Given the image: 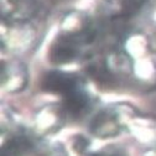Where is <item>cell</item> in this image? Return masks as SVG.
I'll return each instance as SVG.
<instances>
[{"label":"cell","mask_w":156,"mask_h":156,"mask_svg":"<svg viewBox=\"0 0 156 156\" xmlns=\"http://www.w3.org/2000/svg\"><path fill=\"white\" fill-rule=\"evenodd\" d=\"M87 35L68 34L58 37L52 44L50 50V58L53 63H67L73 61L78 56L80 47L84 40H87Z\"/></svg>","instance_id":"1"},{"label":"cell","mask_w":156,"mask_h":156,"mask_svg":"<svg viewBox=\"0 0 156 156\" xmlns=\"http://www.w3.org/2000/svg\"><path fill=\"white\" fill-rule=\"evenodd\" d=\"M82 87L78 78L71 73L65 72H50L44 77L42 88L51 93L68 95L77 88Z\"/></svg>","instance_id":"2"},{"label":"cell","mask_w":156,"mask_h":156,"mask_svg":"<svg viewBox=\"0 0 156 156\" xmlns=\"http://www.w3.org/2000/svg\"><path fill=\"white\" fill-rule=\"evenodd\" d=\"M38 8V0H8L4 16L12 23H24L37 14Z\"/></svg>","instance_id":"3"},{"label":"cell","mask_w":156,"mask_h":156,"mask_svg":"<svg viewBox=\"0 0 156 156\" xmlns=\"http://www.w3.org/2000/svg\"><path fill=\"white\" fill-rule=\"evenodd\" d=\"M26 82V69L20 63L3 65V84L10 89H21Z\"/></svg>","instance_id":"4"},{"label":"cell","mask_w":156,"mask_h":156,"mask_svg":"<svg viewBox=\"0 0 156 156\" xmlns=\"http://www.w3.org/2000/svg\"><path fill=\"white\" fill-rule=\"evenodd\" d=\"M65 99V109L73 116H80L88 107V97L84 93L83 88L80 87L76 90H73L72 93H69L68 95L63 97Z\"/></svg>","instance_id":"5"},{"label":"cell","mask_w":156,"mask_h":156,"mask_svg":"<svg viewBox=\"0 0 156 156\" xmlns=\"http://www.w3.org/2000/svg\"><path fill=\"white\" fill-rule=\"evenodd\" d=\"M90 128L95 135L99 136L114 135L119 131L118 123H116L115 118H113L108 112H102L99 115H97V118L93 120Z\"/></svg>","instance_id":"6"},{"label":"cell","mask_w":156,"mask_h":156,"mask_svg":"<svg viewBox=\"0 0 156 156\" xmlns=\"http://www.w3.org/2000/svg\"><path fill=\"white\" fill-rule=\"evenodd\" d=\"M31 147V143L27 138L17 136L8 141L3 147V156H23Z\"/></svg>","instance_id":"7"},{"label":"cell","mask_w":156,"mask_h":156,"mask_svg":"<svg viewBox=\"0 0 156 156\" xmlns=\"http://www.w3.org/2000/svg\"><path fill=\"white\" fill-rule=\"evenodd\" d=\"M144 0H116V9L119 15H130L138 11Z\"/></svg>","instance_id":"8"},{"label":"cell","mask_w":156,"mask_h":156,"mask_svg":"<svg viewBox=\"0 0 156 156\" xmlns=\"http://www.w3.org/2000/svg\"><path fill=\"white\" fill-rule=\"evenodd\" d=\"M93 156H122L119 152H115V151H104V152H99V154H95Z\"/></svg>","instance_id":"9"},{"label":"cell","mask_w":156,"mask_h":156,"mask_svg":"<svg viewBox=\"0 0 156 156\" xmlns=\"http://www.w3.org/2000/svg\"><path fill=\"white\" fill-rule=\"evenodd\" d=\"M152 48L156 51V31L154 32V36H152Z\"/></svg>","instance_id":"10"}]
</instances>
